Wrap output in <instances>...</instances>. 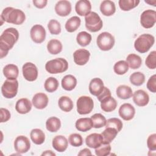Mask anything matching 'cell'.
<instances>
[{"mask_svg": "<svg viewBox=\"0 0 156 156\" xmlns=\"http://www.w3.org/2000/svg\"><path fill=\"white\" fill-rule=\"evenodd\" d=\"M18 31L13 27H9L4 30L0 36V55L1 58L5 57L18 41Z\"/></svg>", "mask_w": 156, "mask_h": 156, "instance_id": "obj_1", "label": "cell"}, {"mask_svg": "<svg viewBox=\"0 0 156 156\" xmlns=\"http://www.w3.org/2000/svg\"><path fill=\"white\" fill-rule=\"evenodd\" d=\"M1 20L8 23L20 25L24 22L26 15L21 10L8 7L3 9L1 15Z\"/></svg>", "mask_w": 156, "mask_h": 156, "instance_id": "obj_2", "label": "cell"}, {"mask_svg": "<svg viewBox=\"0 0 156 156\" xmlns=\"http://www.w3.org/2000/svg\"><path fill=\"white\" fill-rule=\"evenodd\" d=\"M155 38L149 34H143L140 35L134 42V48L140 53H145L154 45Z\"/></svg>", "mask_w": 156, "mask_h": 156, "instance_id": "obj_3", "label": "cell"}, {"mask_svg": "<svg viewBox=\"0 0 156 156\" xmlns=\"http://www.w3.org/2000/svg\"><path fill=\"white\" fill-rule=\"evenodd\" d=\"M68 68V63L63 58H56L46 62V70L50 74H58L66 71Z\"/></svg>", "mask_w": 156, "mask_h": 156, "instance_id": "obj_4", "label": "cell"}, {"mask_svg": "<svg viewBox=\"0 0 156 156\" xmlns=\"http://www.w3.org/2000/svg\"><path fill=\"white\" fill-rule=\"evenodd\" d=\"M85 27L91 32H96L100 30L102 26L103 23L99 15L94 12H91L85 16Z\"/></svg>", "mask_w": 156, "mask_h": 156, "instance_id": "obj_5", "label": "cell"}, {"mask_svg": "<svg viewBox=\"0 0 156 156\" xmlns=\"http://www.w3.org/2000/svg\"><path fill=\"white\" fill-rule=\"evenodd\" d=\"M96 43L101 50L107 51L113 47L115 44V38L109 32H104L98 36Z\"/></svg>", "mask_w": 156, "mask_h": 156, "instance_id": "obj_6", "label": "cell"}, {"mask_svg": "<svg viewBox=\"0 0 156 156\" xmlns=\"http://www.w3.org/2000/svg\"><path fill=\"white\" fill-rule=\"evenodd\" d=\"M18 89V82L16 79H7L1 87V93L5 98L11 99L16 96Z\"/></svg>", "mask_w": 156, "mask_h": 156, "instance_id": "obj_7", "label": "cell"}, {"mask_svg": "<svg viewBox=\"0 0 156 156\" xmlns=\"http://www.w3.org/2000/svg\"><path fill=\"white\" fill-rule=\"evenodd\" d=\"M77 111L80 115L90 113L93 109L94 102L91 98L87 96H82L77 101Z\"/></svg>", "mask_w": 156, "mask_h": 156, "instance_id": "obj_8", "label": "cell"}, {"mask_svg": "<svg viewBox=\"0 0 156 156\" xmlns=\"http://www.w3.org/2000/svg\"><path fill=\"white\" fill-rule=\"evenodd\" d=\"M156 23V12L148 9L144 10L140 16V23L145 29L152 27Z\"/></svg>", "mask_w": 156, "mask_h": 156, "instance_id": "obj_9", "label": "cell"}, {"mask_svg": "<svg viewBox=\"0 0 156 156\" xmlns=\"http://www.w3.org/2000/svg\"><path fill=\"white\" fill-rule=\"evenodd\" d=\"M23 75L26 80L29 82H33L37 79L38 69L36 65L31 62L24 63L22 68Z\"/></svg>", "mask_w": 156, "mask_h": 156, "instance_id": "obj_10", "label": "cell"}, {"mask_svg": "<svg viewBox=\"0 0 156 156\" xmlns=\"http://www.w3.org/2000/svg\"><path fill=\"white\" fill-rule=\"evenodd\" d=\"M32 40L36 43H43L46 38V30L43 26L35 24L33 26L30 31Z\"/></svg>", "mask_w": 156, "mask_h": 156, "instance_id": "obj_11", "label": "cell"}, {"mask_svg": "<svg viewBox=\"0 0 156 156\" xmlns=\"http://www.w3.org/2000/svg\"><path fill=\"white\" fill-rule=\"evenodd\" d=\"M14 148L19 154L26 153L30 148V143L27 137L24 135L18 136L14 141Z\"/></svg>", "mask_w": 156, "mask_h": 156, "instance_id": "obj_12", "label": "cell"}, {"mask_svg": "<svg viewBox=\"0 0 156 156\" xmlns=\"http://www.w3.org/2000/svg\"><path fill=\"white\" fill-rule=\"evenodd\" d=\"M119 115L125 121H130L133 118L135 114L134 107L129 103L122 104L118 110Z\"/></svg>", "mask_w": 156, "mask_h": 156, "instance_id": "obj_13", "label": "cell"}, {"mask_svg": "<svg viewBox=\"0 0 156 156\" xmlns=\"http://www.w3.org/2000/svg\"><path fill=\"white\" fill-rule=\"evenodd\" d=\"M90 52L85 49H79L73 54L74 62L78 65H84L89 60Z\"/></svg>", "mask_w": 156, "mask_h": 156, "instance_id": "obj_14", "label": "cell"}, {"mask_svg": "<svg viewBox=\"0 0 156 156\" xmlns=\"http://www.w3.org/2000/svg\"><path fill=\"white\" fill-rule=\"evenodd\" d=\"M133 102L139 107L146 106L149 101V94L143 90H138L132 95Z\"/></svg>", "mask_w": 156, "mask_h": 156, "instance_id": "obj_15", "label": "cell"}, {"mask_svg": "<svg viewBox=\"0 0 156 156\" xmlns=\"http://www.w3.org/2000/svg\"><path fill=\"white\" fill-rule=\"evenodd\" d=\"M54 9L58 15L60 16H66L71 12V4L68 1L62 0L56 3Z\"/></svg>", "mask_w": 156, "mask_h": 156, "instance_id": "obj_16", "label": "cell"}, {"mask_svg": "<svg viewBox=\"0 0 156 156\" xmlns=\"http://www.w3.org/2000/svg\"><path fill=\"white\" fill-rule=\"evenodd\" d=\"M104 82L99 77L93 78L89 83L90 93L95 96H98L104 90Z\"/></svg>", "mask_w": 156, "mask_h": 156, "instance_id": "obj_17", "label": "cell"}, {"mask_svg": "<svg viewBox=\"0 0 156 156\" xmlns=\"http://www.w3.org/2000/svg\"><path fill=\"white\" fill-rule=\"evenodd\" d=\"M49 99L44 93H36L32 98V102L34 107L37 109H43L48 105Z\"/></svg>", "mask_w": 156, "mask_h": 156, "instance_id": "obj_18", "label": "cell"}, {"mask_svg": "<svg viewBox=\"0 0 156 156\" xmlns=\"http://www.w3.org/2000/svg\"><path fill=\"white\" fill-rule=\"evenodd\" d=\"M53 148L59 152H63L66 151L68 146V141L66 138L63 135H57L52 140Z\"/></svg>", "mask_w": 156, "mask_h": 156, "instance_id": "obj_19", "label": "cell"}, {"mask_svg": "<svg viewBox=\"0 0 156 156\" xmlns=\"http://www.w3.org/2000/svg\"><path fill=\"white\" fill-rule=\"evenodd\" d=\"M103 143V137L101 134L93 133L88 135L85 138L87 146L90 148L96 149Z\"/></svg>", "mask_w": 156, "mask_h": 156, "instance_id": "obj_20", "label": "cell"}, {"mask_svg": "<svg viewBox=\"0 0 156 156\" xmlns=\"http://www.w3.org/2000/svg\"><path fill=\"white\" fill-rule=\"evenodd\" d=\"M91 5L88 0L78 1L75 5V10L79 16H86L91 12Z\"/></svg>", "mask_w": 156, "mask_h": 156, "instance_id": "obj_21", "label": "cell"}, {"mask_svg": "<svg viewBox=\"0 0 156 156\" xmlns=\"http://www.w3.org/2000/svg\"><path fill=\"white\" fill-rule=\"evenodd\" d=\"M15 109L20 114H26L31 110L32 103L27 98L20 99L16 102Z\"/></svg>", "mask_w": 156, "mask_h": 156, "instance_id": "obj_22", "label": "cell"}, {"mask_svg": "<svg viewBox=\"0 0 156 156\" xmlns=\"http://www.w3.org/2000/svg\"><path fill=\"white\" fill-rule=\"evenodd\" d=\"M100 10L104 16H112L116 11L115 4L114 2L110 0L103 1L100 5Z\"/></svg>", "mask_w": 156, "mask_h": 156, "instance_id": "obj_23", "label": "cell"}, {"mask_svg": "<svg viewBox=\"0 0 156 156\" xmlns=\"http://www.w3.org/2000/svg\"><path fill=\"white\" fill-rule=\"evenodd\" d=\"M117 102L112 96L104 98L101 101V109L105 112H111L116 109Z\"/></svg>", "mask_w": 156, "mask_h": 156, "instance_id": "obj_24", "label": "cell"}, {"mask_svg": "<svg viewBox=\"0 0 156 156\" xmlns=\"http://www.w3.org/2000/svg\"><path fill=\"white\" fill-rule=\"evenodd\" d=\"M76 128L80 132H85L93 127V121L91 118H82L78 119L76 122Z\"/></svg>", "mask_w": 156, "mask_h": 156, "instance_id": "obj_25", "label": "cell"}, {"mask_svg": "<svg viewBox=\"0 0 156 156\" xmlns=\"http://www.w3.org/2000/svg\"><path fill=\"white\" fill-rule=\"evenodd\" d=\"M4 76L7 79H16L19 74V69L16 65L14 64H8L3 68Z\"/></svg>", "mask_w": 156, "mask_h": 156, "instance_id": "obj_26", "label": "cell"}, {"mask_svg": "<svg viewBox=\"0 0 156 156\" xmlns=\"http://www.w3.org/2000/svg\"><path fill=\"white\" fill-rule=\"evenodd\" d=\"M61 84L64 90L66 91H71L77 85V79L71 74L66 75L62 79Z\"/></svg>", "mask_w": 156, "mask_h": 156, "instance_id": "obj_27", "label": "cell"}, {"mask_svg": "<svg viewBox=\"0 0 156 156\" xmlns=\"http://www.w3.org/2000/svg\"><path fill=\"white\" fill-rule=\"evenodd\" d=\"M117 96L122 99H128L133 95L132 88L127 85H121L117 87L116 90Z\"/></svg>", "mask_w": 156, "mask_h": 156, "instance_id": "obj_28", "label": "cell"}, {"mask_svg": "<svg viewBox=\"0 0 156 156\" xmlns=\"http://www.w3.org/2000/svg\"><path fill=\"white\" fill-rule=\"evenodd\" d=\"M30 136L32 142L37 145L41 144L45 140V134L40 129H34L30 133Z\"/></svg>", "mask_w": 156, "mask_h": 156, "instance_id": "obj_29", "label": "cell"}, {"mask_svg": "<svg viewBox=\"0 0 156 156\" xmlns=\"http://www.w3.org/2000/svg\"><path fill=\"white\" fill-rule=\"evenodd\" d=\"M61 127V121L55 116L49 118L46 121V129L50 132H57Z\"/></svg>", "mask_w": 156, "mask_h": 156, "instance_id": "obj_30", "label": "cell"}, {"mask_svg": "<svg viewBox=\"0 0 156 156\" xmlns=\"http://www.w3.org/2000/svg\"><path fill=\"white\" fill-rule=\"evenodd\" d=\"M63 46L62 43L57 39H52L49 41L47 44L48 51L52 55L59 54L62 51Z\"/></svg>", "mask_w": 156, "mask_h": 156, "instance_id": "obj_31", "label": "cell"}, {"mask_svg": "<svg viewBox=\"0 0 156 156\" xmlns=\"http://www.w3.org/2000/svg\"><path fill=\"white\" fill-rule=\"evenodd\" d=\"M60 108L65 112H69L73 108V102L70 98L66 96H61L58 102Z\"/></svg>", "mask_w": 156, "mask_h": 156, "instance_id": "obj_32", "label": "cell"}, {"mask_svg": "<svg viewBox=\"0 0 156 156\" xmlns=\"http://www.w3.org/2000/svg\"><path fill=\"white\" fill-rule=\"evenodd\" d=\"M81 20L79 17L74 16L68 19L65 23V29L68 32H73L76 31L80 26Z\"/></svg>", "mask_w": 156, "mask_h": 156, "instance_id": "obj_33", "label": "cell"}, {"mask_svg": "<svg viewBox=\"0 0 156 156\" xmlns=\"http://www.w3.org/2000/svg\"><path fill=\"white\" fill-rule=\"evenodd\" d=\"M126 62L131 69H136L141 66L142 59L139 55L135 54H130L127 56Z\"/></svg>", "mask_w": 156, "mask_h": 156, "instance_id": "obj_34", "label": "cell"}, {"mask_svg": "<svg viewBox=\"0 0 156 156\" xmlns=\"http://www.w3.org/2000/svg\"><path fill=\"white\" fill-rule=\"evenodd\" d=\"M118 132L112 127H106V129L101 133L103 137V142L110 143L116 136Z\"/></svg>", "mask_w": 156, "mask_h": 156, "instance_id": "obj_35", "label": "cell"}, {"mask_svg": "<svg viewBox=\"0 0 156 156\" xmlns=\"http://www.w3.org/2000/svg\"><path fill=\"white\" fill-rule=\"evenodd\" d=\"M76 41L80 46L83 47L86 46L90 43L91 41V35L85 31L80 32L77 35Z\"/></svg>", "mask_w": 156, "mask_h": 156, "instance_id": "obj_36", "label": "cell"}, {"mask_svg": "<svg viewBox=\"0 0 156 156\" xmlns=\"http://www.w3.org/2000/svg\"><path fill=\"white\" fill-rule=\"evenodd\" d=\"M59 83L57 79L54 77H49L48 78L44 83V87L46 91L52 93L56 91L58 87Z\"/></svg>", "mask_w": 156, "mask_h": 156, "instance_id": "obj_37", "label": "cell"}, {"mask_svg": "<svg viewBox=\"0 0 156 156\" xmlns=\"http://www.w3.org/2000/svg\"><path fill=\"white\" fill-rule=\"evenodd\" d=\"M140 2L139 0H119L118 4L122 10L129 11L136 7Z\"/></svg>", "mask_w": 156, "mask_h": 156, "instance_id": "obj_38", "label": "cell"}, {"mask_svg": "<svg viewBox=\"0 0 156 156\" xmlns=\"http://www.w3.org/2000/svg\"><path fill=\"white\" fill-rule=\"evenodd\" d=\"M91 119L93 121V127L99 129L105 126L107 119L101 113H95L91 116Z\"/></svg>", "mask_w": 156, "mask_h": 156, "instance_id": "obj_39", "label": "cell"}, {"mask_svg": "<svg viewBox=\"0 0 156 156\" xmlns=\"http://www.w3.org/2000/svg\"><path fill=\"white\" fill-rule=\"evenodd\" d=\"M129 80L132 84L135 86H140L145 81V76L141 72H135L130 76Z\"/></svg>", "mask_w": 156, "mask_h": 156, "instance_id": "obj_40", "label": "cell"}, {"mask_svg": "<svg viewBox=\"0 0 156 156\" xmlns=\"http://www.w3.org/2000/svg\"><path fill=\"white\" fill-rule=\"evenodd\" d=\"M114 72L118 75H122L129 70V65L126 61L119 60L113 66Z\"/></svg>", "mask_w": 156, "mask_h": 156, "instance_id": "obj_41", "label": "cell"}, {"mask_svg": "<svg viewBox=\"0 0 156 156\" xmlns=\"http://www.w3.org/2000/svg\"><path fill=\"white\" fill-rule=\"evenodd\" d=\"M111 146L110 143L103 142L98 147L95 149V154L98 156H107L110 155Z\"/></svg>", "mask_w": 156, "mask_h": 156, "instance_id": "obj_42", "label": "cell"}, {"mask_svg": "<svg viewBox=\"0 0 156 156\" xmlns=\"http://www.w3.org/2000/svg\"><path fill=\"white\" fill-rule=\"evenodd\" d=\"M48 28L52 35H58L61 32L60 23L56 20H51L48 24Z\"/></svg>", "mask_w": 156, "mask_h": 156, "instance_id": "obj_43", "label": "cell"}, {"mask_svg": "<svg viewBox=\"0 0 156 156\" xmlns=\"http://www.w3.org/2000/svg\"><path fill=\"white\" fill-rule=\"evenodd\" d=\"M105 126V127L115 128L119 132L122 128V122L119 118H112L108 119L106 121Z\"/></svg>", "mask_w": 156, "mask_h": 156, "instance_id": "obj_44", "label": "cell"}, {"mask_svg": "<svg viewBox=\"0 0 156 156\" xmlns=\"http://www.w3.org/2000/svg\"><path fill=\"white\" fill-rule=\"evenodd\" d=\"M83 138L79 133H72L69 136L68 142L74 147H79L83 144Z\"/></svg>", "mask_w": 156, "mask_h": 156, "instance_id": "obj_45", "label": "cell"}, {"mask_svg": "<svg viewBox=\"0 0 156 156\" xmlns=\"http://www.w3.org/2000/svg\"><path fill=\"white\" fill-rule=\"evenodd\" d=\"M145 64L149 69H154L156 68V51L151 52L145 60Z\"/></svg>", "mask_w": 156, "mask_h": 156, "instance_id": "obj_46", "label": "cell"}, {"mask_svg": "<svg viewBox=\"0 0 156 156\" xmlns=\"http://www.w3.org/2000/svg\"><path fill=\"white\" fill-rule=\"evenodd\" d=\"M147 146L150 151L156 150V134L150 135L147 139Z\"/></svg>", "mask_w": 156, "mask_h": 156, "instance_id": "obj_47", "label": "cell"}, {"mask_svg": "<svg viewBox=\"0 0 156 156\" xmlns=\"http://www.w3.org/2000/svg\"><path fill=\"white\" fill-rule=\"evenodd\" d=\"M146 86L147 89L150 91L152 93L156 92V75L155 74H154L149 79L147 82Z\"/></svg>", "mask_w": 156, "mask_h": 156, "instance_id": "obj_48", "label": "cell"}, {"mask_svg": "<svg viewBox=\"0 0 156 156\" xmlns=\"http://www.w3.org/2000/svg\"><path fill=\"white\" fill-rule=\"evenodd\" d=\"M10 112L4 108H1V122H5L10 118Z\"/></svg>", "mask_w": 156, "mask_h": 156, "instance_id": "obj_49", "label": "cell"}, {"mask_svg": "<svg viewBox=\"0 0 156 156\" xmlns=\"http://www.w3.org/2000/svg\"><path fill=\"white\" fill-rule=\"evenodd\" d=\"M111 96V92H110V90L108 88H107L106 87H104V90L98 96H97V98H98V101L101 102L104 98H105L107 96Z\"/></svg>", "mask_w": 156, "mask_h": 156, "instance_id": "obj_50", "label": "cell"}, {"mask_svg": "<svg viewBox=\"0 0 156 156\" xmlns=\"http://www.w3.org/2000/svg\"><path fill=\"white\" fill-rule=\"evenodd\" d=\"M34 5L38 9H43L46 7L48 1L47 0H34L33 1Z\"/></svg>", "mask_w": 156, "mask_h": 156, "instance_id": "obj_51", "label": "cell"}, {"mask_svg": "<svg viewBox=\"0 0 156 156\" xmlns=\"http://www.w3.org/2000/svg\"><path fill=\"white\" fill-rule=\"evenodd\" d=\"M91 152L90 150L88 148H85L80 151L78 154V155H91Z\"/></svg>", "mask_w": 156, "mask_h": 156, "instance_id": "obj_52", "label": "cell"}, {"mask_svg": "<svg viewBox=\"0 0 156 156\" xmlns=\"http://www.w3.org/2000/svg\"><path fill=\"white\" fill-rule=\"evenodd\" d=\"M41 155H49V156H54L55 155V154L52 151H45L41 154Z\"/></svg>", "mask_w": 156, "mask_h": 156, "instance_id": "obj_53", "label": "cell"}]
</instances>
